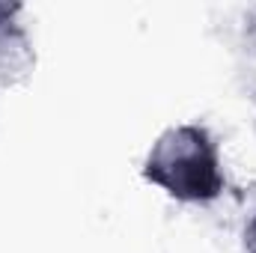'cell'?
Returning a JSON list of instances; mask_svg holds the SVG:
<instances>
[{
  "label": "cell",
  "instance_id": "obj_1",
  "mask_svg": "<svg viewBox=\"0 0 256 253\" xmlns=\"http://www.w3.org/2000/svg\"><path fill=\"white\" fill-rule=\"evenodd\" d=\"M146 185L182 206H208L226 194L220 143L200 122L167 126L140 161Z\"/></svg>",
  "mask_w": 256,
  "mask_h": 253
},
{
  "label": "cell",
  "instance_id": "obj_2",
  "mask_svg": "<svg viewBox=\"0 0 256 253\" xmlns=\"http://www.w3.org/2000/svg\"><path fill=\"white\" fill-rule=\"evenodd\" d=\"M36 72V42L21 3H0V86H18Z\"/></svg>",
  "mask_w": 256,
  "mask_h": 253
},
{
  "label": "cell",
  "instance_id": "obj_3",
  "mask_svg": "<svg viewBox=\"0 0 256 253\" xmlns=\"http://www.w3.org/2000/svg\"><path fill=\"white\" fill-rule=\"evenodd\" d=\"M242 248H244V253H256V208L250 212V218L242 230Z\"/></svg>",
  "mask_w": 256,
  "mask_h": 253
}]
</instances>
